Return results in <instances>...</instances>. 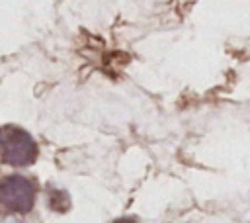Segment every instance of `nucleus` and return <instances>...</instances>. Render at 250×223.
<instances>
[{"instance_id":"nucleus-1","label":"nucleus","mask_w":250,"mask_h":223,"mask_svg":"<svg viewBox=\"0 0 250 223\" xmlns=\"http://www.w3.org/2000/svg\"><path fill=\"white\" fill-rule=\"evenodd\" d=\"M0 155L2 160L12 166H27L37 156V145L27 131L6 125L0 129Z\"/></svg>"},{"instance_id":"nucleus-2","label":"nucleus","mask_w":250,"mask_h":223,"mask_svg":"<svg viewBox=\"0 0 250 223\" xmlns=\"http://www.w3.org/2000/svg\"><path fill=\"white\" fill-rule=\"evenodd\" d=\"M35 188L23 176H8L0 182V203L14 213H27L33 207Z\"/></svg>"},{"instance_id":"nucleus-3","label":"nucleus","mask_w":250,"mask_h":223,"mask_svg":"<svg viewBox=\"0 0 250 223\" xmlns=\"http://www.w3.org/2000/svg\"><path fill=\"white\" fill-rule=\"evenodd\" d=\"M113 223H137V221L131 219V217H121V219H117V221H113Z\"/></svg>"}]
</instances>
